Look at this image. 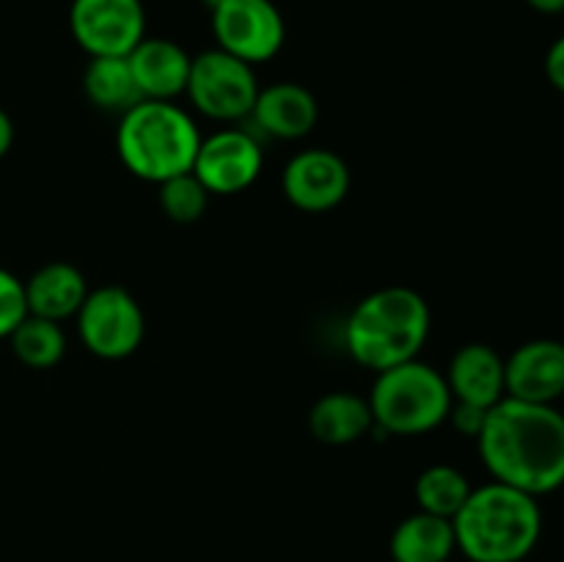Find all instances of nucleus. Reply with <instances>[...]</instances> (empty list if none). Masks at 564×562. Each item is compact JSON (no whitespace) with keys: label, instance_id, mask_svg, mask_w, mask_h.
<instances>
[{"label":"nucleus","instance_id":"1","mask_svg":"<svg viewBox=\"0 0 564 562\" xmlns=\"http://www.w3.org/2000/svg\"><path fill=\"white\" fill-rule=\"evenodd\" d=\"M477 450L496 483L534 499L554 494L564 485V413L505 397L488 411Z\"/></svg>","mask_w":564,"mask_h":562},{"label":"nucleus","instance_id":"2","mask_svg":"<svg viewBox=\"0 0 564 562\" xmlns=\"http://www.w3.org/2000/svg\"><path fill=\"white\" fill-rule=\"evenodd\" d=\"M452 527L468 562H523L540 543L543 510L534 496L490 479L471 488Z\"/></svg>","mask_w":564,"mask_h":562},{"label":"nucleus","instance_id":"3","mask_svg":"<svg viewBox=\"0 0 564 562\" xmlns=\"http://www.w3.org/2000/svg\"><path fill=\"white\" fill-rule=\"evenodd\" d=\"M427 301L411 287H383L356 303L345 325V345L352 361L369 372H386L419 358L430 336Z\"/></svg>","mask_w":564,"mask_h":562},{"label":"nucleus","instance_id":"4","mask_svg":"<svg viewBox=\"0 0 564 562\" xmlns=\"http://www.w3.org/2000/svg\"><path fill=\"white\" fill-rule=\"evenodd\" d=\"M202 138L196 119L182 105L141 99L121 114L116 152L132 176L160 185L193 171Z\"/></svg>","mask_w":564,"mask_h":562},{"label":"nucleus","instance_id":"5","mask_svg":"<svg viewBox=\"0 0 564 562\" xmlns=\"http://www.w3.org/2000/svg\"><path fill=\"white\" fill-rule=\"evenodd\" d=\"M375 428L389 435H424L449 419L452 391L444 372L422 358L375 375L369 391Z\"/></svg>","mask_w":564,"mask_h":562},{"label":"nucleus","instance_id":"6","mask_svg":"<svg viewBox=\"0 0 564 562\" xmlns=\"http://www.w3.org/2000/svg\"><path fill=\"white\" fill-rule=\"evenodd\" d=\"M257 66L235 58L226 50L213 47L193 55L187 77V99L207 119L220 125H237L248 119L259 97Z\"/></svg>","mask_w":564,"mask_h":562},{"label":"nucleus","instance_id":"7","mask_svg":"<svg viewBox=\"0 0 564 562\" xmlns=\"http://www.w3.org/2000/svg\"><path fill=\"white\" fill-rule=\"evenodd\" d=\"M75 320L83 347L102 361L130 358L147 336V314L141 303L119 284L88 292Z\"/></svg>","mask_w":564,"mask_h":562},{"label":"nucleus","instance_id":"8","mask_svg":"<svg viewBox=\"0 0 564 562\" xmlns=\"http://www.w3.org/2000/svg\"><path fill=\"white\" fill-rule=\"evenodd\" d=\"M209 14L218 47L251 66L273 61L286 42L284 14L273 0H224Z\"/></svg>","mask_w":564,"mask_h":562},{"label":"nucleus","instance_id":"9","mask_svg":"<svg viewBox=\"0 0 564 562\" xmlns=\"http://www.w3.org/2000/svg\"><path fill=\"white\" fill-rule=\"evenodd\" d=\"M69 31L88 58L130 55L147 36L141 0H72Z\"/></svg>","mask_w":564,"mask_h":562},{"label":"nucleus","instance_id":"10","mask_svg":"<svg viewBox=\"0 0 564 562\" xmlns=\"http://www.w3.org/2000/svg\"><path fill=\"white\" fill-rule=\"evenodd\" d=\"M262 165L264 152L257 136L242 127H224L202 138L193 174L207 187L209 196H235L259 180Z\"/></svg>","mask_w":564,"mask_h":562},{"label":"nucleus","instance_id":"11","mask_svg":"<svg viewBox=\"0 0 564 562\" xmlns=\"http://www.w3.org/2000/svg\"><path fill=\"white\" fill-rule=\"evenodd\" d=\"M350 182V165L334 149H303L284 165L281 191L295 209L319 215L345 202Z\"/></svg>","mask_w":564,"mask_h":562},{"label":"nucleus","instance_id":"12","mask_svg":"<svg viewBox=\"0 0 564 562\" xmlns=\"http://www.w3.org/2000/svg\"><path fill=\"white\" fill-rule=\"evenodd\" d=\"M507 397L556 406L564 397V342L529 339L505 358Z\"/></svg>","mask_w":564,"mask_h":562},{"label":"nucleus","instance_id":"13","mask_svg":"<svg viewBox=\"0 0 564 562\" xmlns=\"http://www.w3.org/2000/svg\"><path fill=\"white\" fill-rule=\"evenodd\" d=\"M444 378L455 402H468V406L490 411L496 402L507 397L505 356L494 345H485V342L463 345L452 356Z\"/></svg>","mask_w":564,"mask_h":562},{"label":"nucleus","instance_id":"14","mask_svg":"<svg viewBox=\"0 0 564 562\" xmlns=\"http://www.w3.org/2000/svg\"><path fill=\"white\" fill-rule=\"evenodd\" d=\"M127 61L143 99L174 102L180 94H185L193 55L182 44L163 36H143Z\"/></svg>","mask_w":564,"mask_h":562},{"label":"nucleus","instance_id":"15","mask_svg":"<svg viewBox=\"0 0 564 562\" xmlns=\"http://www.w3.org/2000/svg\"><path fill=\"white\" fill-rule=\"evenodd\" d=\"M251 119L264 136L279 138V141H301L317 125L319 105L301 83H270L259 88Z\"/></svg>","mask_w":564,"mask_h":562},{"label":"nucleus","instance_id":"16","mask_svg":"<svg viewBox=\"0 0 564 562\" xmlns=\"http://www.w3.org/2000/svg\"><path fill=\"white\" fill-rule=\"evenodd\" d=\"M88 292L91 290H88L86 273L77 264L61 262V259L47 262L25 281L28 314L64 323L80 312Z\"/></svg>","mask_w":564,"mask_h":562},{"label":"nucleus","instance_id":"17","mask_svg":"<svg viewBox=\"0 0 564 562\" xmlns=\"http://www.w3.org/2000/svg\"><path fill=\"white\" fill-rule=\"evenodd\" d=\"M308 430L319 444L347 446L375 430L372 408L356 391H328L308 411Z\"/></svg>","mask_w":564,"mask_h":562},{"label":"nucleus","instance_id":"18","mask_svg":"<svg viewBox=\"0 0 564 562\" xmlns=\"http://www.w3.org/2000/svg\"><path fill=\"white\" fill-rule=\"evenodd\" d=\"M457 551L455 527L449 518L411 512L394 527L389 554L394 562H449Z\"/></svg>","mask_w":564,"mask_h":562},{"label":"nucleus","instance_id":"19","mask_svg":"<svg viewBox=\"0 0 564 562\" xmlns=\"http://www.w3.org/2000/svg\"><path fill=\"white\" fill-rule=\"evenodd\" d=\"M83 91H86L88 102L97 105L99 110H110V114H124L143 99L127 55L88 58L86 69H83Z\"/></svg>","mask_w":564,"mask_h":562},{"label":"nucleus","instance_id":"20","mask_svg":"<svg viewBox=\"0 0 564 562\" xmlns=\"http://www.w3.org/2000/svg\"><path fill=\"white\" fill-rule=\"evenodd\" d=\"M468 494H471V483L460 468L449 466V463H433L424 468L413 483V496L422 512L441 518H455L460 507L466 505Z\"/></svg>","mask_w":564,"mask_h":562},{"label":"nucleus","instance_id":"21","mask_svg":"<svg viewBox=\"0 0 564 562\" xmlns=\"http://www.w3.org/2000/svg\"><path fill=\"white\" fill-rule=\"evenodd\" d=\"M11 353L28 369H53L66 356V334L55 320L28 314L9 336Z\"/></svg>","mask_w":564,"mask_h":562},{"label":"nucleus","instance_id":"22","mask_svg":"<svg viewBox=\"0 0 564 562\" xmlns=\"http://www.w3.org/2000/svg\"><path fill=\"white\" fill-rule=\"evenodd\" d=\"M158 191L160 209L174 224H196L209 207V191L198 182V176L193 171L160 182Z\"/></svg>","mask_w":564,"mask_h":562},{"label":"nucleus","instance_id":"23","mask_svg":"<svg viewBox=\"0 0 564 562\" xmlns=\"http://www.w3.org/2000/svg\"><path fill=\"white\" fill-rule=\"evenodd\" d=\"M28 317L25 281L0 268V339H9L17 325Z\"/></svg>","mask_w":564,"mask_h":562},{"label":"nucleus","instance_id":"24","mask_svg":"<svg viewBox=\"0 0 564 562\" xmlns=\"http://www.w3.org/2000/svg\"><path fill=\"white\" fill-rule=\"evenodd\" d=\"M485 419H488V411L477 406H468V402H452V411L446 422L455 424V430L460 435H468V439L477 441V435L482 433Z\"/></svg>","mask_w":564,"mask_h":562},{"label":"nucleus","instance_id":"25","mask_svg":"<svg viewBox=\"0 0 564 562\" xmlns=\"http://www.w3.org/2000/svg\"><path fill=\"white\" fill-rule=\"evenodd\" d=\"M543 66H545V77H549L551 86H554L556 91L564 94V33L549 47Z\"/></svg>","mask_w":564,"mask_h":562},{"label":"nucleus","instance_id":"26","mask_svg":"<svg viewBox=\"0 0 564 562\" xmlns=\"http://www.w3.org/2000/svg\"><path fill=\"white\" fill-rule=\"evenodd\" d=\"M11 143H14V121H11V116L0 108V160L9 154Z\"/></svg>","mask_w":564,"mask_h":562},{"label":"nucleus","instance_id":"27","mask_svg":"<svg viewBox=\"0 0 564 562\" xmlns=\"http://www.w3.org/2000/svg\"><path fill=\"white\" fill-rule=\"evenodd\" d=\"M529 9H534L538 14H545V17H556V14H564V0H527Z\"/></svg>","mask_w":564,"mask_h":562},{"label":"nucleus","instance_id":"28","mask_svg":"<svg viewBox=\"0 0 564 562\" xmlns=\"http://www.w3.org/2000/svg\"><path fill=\"white\" fill-rule=\"evenodd\" d=\"M218 3H224V0H204V6H207V9H209V11H213V9H215V6H218Z\"/></svg>","mask_w":564,"mask_h":562}]
</instances>
